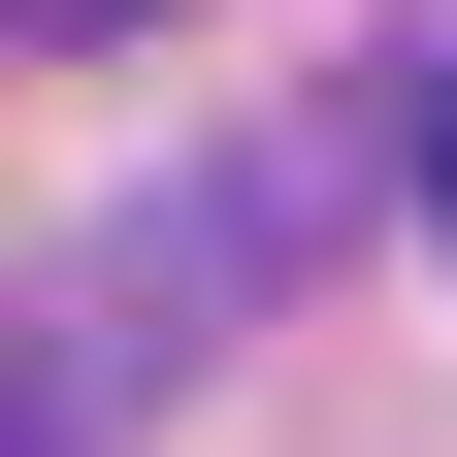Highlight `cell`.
<instances>
[{
	"instance_id": "1",
	"label": "cell",
	"mask_w": 457,
	"mask_h": 457,
	"mask_svg": "<svg viewBox=\"0 0 457 457\" xmlns=\"http://www.w3.org/2000/svg\"><path fill=\"white\" fill-rule=\"evenodd\" d=\"M425 228H457V66H425Z\"/></svg>"
},
{
	"instance_id": "2",
	"label": "cell",
	"mask_w": 457,
	"mask_h": 457,
	"mask_svg": "<svg viewBox=\"0 0 457 457\" xmlns=\"http://www.w3.org/2000/svg\"><path fill=\"white\" fill-rule=\"evenodd\" d=\"M66 33H163V0H66Z\"/></svg>"
}]
</instances>
